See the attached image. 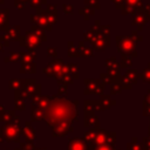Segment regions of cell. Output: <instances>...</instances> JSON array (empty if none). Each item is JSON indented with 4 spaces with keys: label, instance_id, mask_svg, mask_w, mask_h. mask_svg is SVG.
<instances>
[{
    "label": "cell",
    "instance_id": "obj_3",
    "mask_svg": "<svg viewBox=\"0 0 150 150\" xmlns=\"http://www.w3.org/2000/svg\"><path fill=\"white\" fill-rule=\"evenodd\" d=\"M94 139H95V143L96 144L103 145L105 143V141H107V135H105V132L103 130H101V131H98L96 134V136H94Z\"/></svg>",
    "mask_w": 150,
    "mask_h": 150
},
{
    "label": "cell",
    "instance_id": "obj_5",
    "mask_svg": "<svg viewBox=\"0 0 150 150\" xmlns=\"http://www.w3.org/2000/svg\"><path fill=\"white\" fill-rule=\"evenodd\" d=\"M97 150H111V145L110 144H103V145H100L97 148Z\"/></svg>",
    "mask_w": 150,
    "mask_h": 150
},
{
    "label": "cell",
    "instance_id": "obj_4",
    "mask_svg": "<svg viewBox=\"0 0 150 150\" xmlns=\"http://www.w3.org/2000/svg\"><path fill=\"white\" fill-rule=\"evenodd\" d=\"M5 134H6V136H7L8 139H13L14 136H18V130L13 125H6Z\"/></svg>",
    "mask_w": 150,
    "mask_h": 150
},
{
    "label": "cell",
    "instance_id": "obj_1",
    "mask_svg": "<svg viewBox=\"0 0 150 150\" xmlns=\"http://www.w3.org/2000/svg\"><path fill=\"white\" fill-rule=\"evenodd\" d=\"M71 112L75 114V109L67 102H54L48 109H47V114H46V118L48 120V123L52 124L54 122H62L64 120H68L67 116H69V114L71 115Z\"/></svg>",
    "mask_w": 150,
    "mask_h": 150
},
{
    "label": "cell",
    "instance_id": "obj_2",
    "mask_svg": "<svg viewBox=\"0 0 150 150\" xmlns=\"http://www.w3.org/2000/svg\"><path fill=\"white\" fill-rule=\"evenodd\" d=\"M84 148H86V145L81 139L74 138V139H71L69 142L68 150H84Z\"/></svg>",
    "mask_w": 150,
    "mask_h": 150
}]
</instances>
